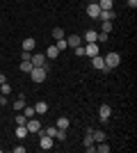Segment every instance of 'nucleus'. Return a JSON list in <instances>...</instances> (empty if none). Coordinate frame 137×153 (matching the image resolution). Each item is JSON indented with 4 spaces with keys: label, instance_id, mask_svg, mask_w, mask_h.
<instances>
[{
    "label": "nucleus",
    "instance_id": "nucleus-1",
    "mask_svg": "<svg viewBox=\"0 0 137 153\" xmlns=\"http://www.w3.org/2000/svg\"><path fill=\"white\" fill-rule=\"evenodd\" d=\"M103 59H105V71H103V73H110L112 69H117L119 64H121V55H119V53H114V51H112L110 55H105Z\"/></svg>",
    "mask_w": 137,
    "mask_h": 153
},
{
    "label": "nucleus",
    "instance_id": "nucleus-2",
    "mask_svg": "<svg viewBox=\"0 0 137 153\" xmlns=\"http://www.w3.org/2000/svg\"><path fill=\"white\" fill-rule=\"evenodd\" d=\"M46 76H48V71H46L44 66H34V69L30 71V78H32V82H37V85H39V82H44V80H46Z\"/></svg>",
    "mask_w": 137,
    "mask_h": 153
},
{
    "label": "nucleus",
    "instance_id": "nucleus-3",
    "mask_svg": "<svg viewBox=\"0 0 137 153\" xmlns=\"http://www.w3.org/2000/svg\"><path fill=\"white\" fill-rule=\"evenodd\" d=\"M98 117H101V123H107L112 117V108L107 105V103H103L101 108H98Z\"/></svg>",
    "mask_w": 137,
    "mask_h": 153
},
{
    "label": "nucleus",
    "instance_id": "nucleus-4",
    "mask_svg": "<svg viewBox=\"0 0 137 153\" xmlns=\"http://www.w3.org/2000/svg\"><path fill=\"white\" fill-rule=\"evenodd\" d=\"M25 128H27V133H39L41 123H39V119H34V117H32V119H27V121H25Z\"/></svg>",
    "mask_w": 137,
    "mask_h": 153
},
{
    "label": "nucleus",
    "instance_id": "nucleus-5",
    "mask_svg": "<svg viewBox=\"0 0 137 153\" xmlns=\"http://www.w3.org/2000/svg\"><path fill=\"white\" fill-rule=\"evenodd\" d=\"M91 66H94V71H105V59H103V55H94V57H91Z\"/></svg>",
    "mask_w": 137,
    "mask_h": 153
},
{
    "label": "nucleus",
    "instance_id": "nucleus-6",
    "mask_svg": "<svg viewBox=\"0 0 137 153\" xmlns=\"http://www.w3.org/2000/svg\"><path fill=\"white\" fill-rule=\"evenodd\" d=\"M39 146H41V151H50V149H53V137H48V135H39Z\"/></svg>",
    "mask_w": 137,
    "mask_h": 153
},
{
    "label": "nucleus",
    "instance_id": "nucleus-7",
    "mask_svg": "<svg viewBox=\"0 0 137 153\" xmlns=\"http://www.w3.org/2000/svg\"><path fill=\"white\" fill-rule=\"evenodd\" d=\"M64 39H66V48H78V46H82V37H78V34L64 37Z\"/></svg>",
    "mask_w": 137,
    "mask_h": 153
},
{
    "label": "nucleus",
    "instance_id": "nucleus-8",
    "mask_svg": "<svg viewBox=\"0 0 137 153\" xmlns=\"http://www.w3.org/2000/svg\"><path fill=\"white\" fill-rule=\"evenodd\" d=\"M98 14H101L98 2H89V5H87V16H89V19H98Z\"/></svg>",
    "mask_w": 137,
    "mask_h": 153
},
{
    "label": "nucleus",
    "instance_id": "nucleus-9",
    "mask_svg": "<svg viewBox=\"0 0 137 153\" xmlns=\"http://www.w3.org/2000/svg\"><path fill=\"white\" fill-rule=\"evenodd\" d=\"M82 48H85V55H87V57H94V55H101V53H98V41H96V44H85Z\"/></svg>",
    "mask_w": 137,
    "mask_h": 153
},
{
    "label": "nucleus",
    "instance_id": "nucleus-10",
    "mask_svg": "<svg viewBox=\"0 0 137 153\" xmlns=\"http://www.w3.org/2000/svg\"><path fill=\"white\" fill-rule=\"evenodd\" d=\"M96 37H98L96 30H87L85 34H82V41H85V44H96Z\"/></svg>",
    "mask_w": 137,
    "mask_h": 153
},
{
    "label": "nucleus",
    "instance_id": "nucleus-11",
    "mask_svg": "<svg viewBox=\"0 0 137 153\" xmlns=\"http://www.w3.org/2000/svg\"><path fill=\"white\" fill-rule=\"evenodd\" d=\"M34 46H37V39H32V37H25V39H23V51H25V53H32Z\"/></svg>",
    "mask_w": 137,
    "mask_h": 153
},
{
    "label": "nucleus",
    "instance_id": "nucleus-12",
    "mask_svg": "<svg viewBox=\"0 0 137 153\" xmlns=\"http://www.w3.org/2000/svg\"><path fill=\"white\" fill-rule=\"evenodd\" d=\"M30 62H32V66H44V64L48 62V59H46V55H41V53H39V55H34V53H32Z\"/></svg>",
    "mask_w": 137,
    "mask_h": 153
},
{
    "label": "nucleus",
    "instance_id": "nucleus-13",
    "mask_svg": "<svg viewBox=\"0 0 137 153\" xmlns=\"http://www.w3.org/2000/svg\"><path fill=\"white\" fill-rule=\"evenodd\" d=\"M46 59H55V57H59V51H57V46L53 44V46H48V48H46Z\"/></svg>",
    "mask_w": 137,
    "mask_h": 153
},
{
    "label": "nucleus",
    "instance_id": "nucleus-14",
    "mask_svg": "<svg viewBox=\"0 0 137 153\" xmlns=\"http://www.w3.org/2000/svg\"><path fill=\"white\" fill-rule=\"evenodd\" d=\"M34 112H37V114H46V112H48V103H46V101H39L37 105H34Z\"/></svg>",
    "mask_w": 137,
    "mask_h": 153
},
{
    "label": "nucleus",
    "instance_id": "nucleus-15",
    "mask_svg": "<svg viewBox=\"0 0 137 153\" xmlns=\"http://www.w3.org/2000/svg\"><path fill=\"white\" fill-rule=\"evenodd\" d=\"M112 19H114V9H110V12L101 9V14H98V21H112Z\"/></svg>",
    "mask_w": 137,
    "mask_h": 153
},
{
    "label": "nucleus",
    "instance_id": "nucleus-16",
    "mask_svg": "<svg viewBox=\"0 0 137 153\" xmlns=\"http://www.w3.org/2000/svg\"><path fill=\"white\" fill-rule=\"evenodd\" d=\"M98 7L105 9V12H110V9H114V0H98Z\"/></svg>",
    "mask_w": 137,
    "mask_h": 153
},
{
    "label": "nucleus",
    "instance_id": "nucleus-17",
    "mask_svg": "<svg viewBox=\"0 0 137 153\" xmlns=\"http://www.w3.org/2000/svg\"><path fill=\"white\" fill-rule=\"evenodd\" d=\"M32 69H34V66H32L30 59H21V71H23V73H30Z\"/></svg>",
    "mask_w": 137,
    "mask_h": 153
},
{
    "label": "nucleus",
    "instance_id": "nucleus-18",
    "mask_svg": "<svg viewBox=\"0 0 137 153\" xmlns=\"http://www.w3.org/2000/svg\"><path fill=\"white\" fill-rule=\"evenodd\" d=\"M23 108H25V96L21 94L19 98H16V101H14V110H19V112H21V110H23Z\"/></svg>",
    "mask_w": 137,
    "mask_h": 153
},
{
    "label": "nucleus",
    "instance_id": "nucleus-19",
    "mask_svg": "<svg viewBox=\"0 0 137 153\" xmlns=\"http://www.w3.org/2000/svg\"><path fill=\"white\" fill-rule=\"evenodd\" d=\"M21 112H23V114H25V119H32V117L37 114V112H34V105H25V108L21 110Z\"/></svg>",
    "mask_w": 137,
    "mask_h": 153
},
{
    "label": "nucleus",
    "instance_id": "nucleus-20",
    "mask_svg": "<svg viewBox=\"0 0 137 153\" xmlns=\"http://www.w3.org/2000/svg\"><path fill=\"white\" fill-rule=\"evenodd\" d=\"M69 123H71V121H69V117H59L55 126H57V128H62V130H66V128H69Z\"/></svg>",
    "mask_w": 137,
    "mask_h": 153
},
{
    "label": "nucleus",
    "instance_id": "nucleus-21",
    "mask_svg": "<svg viewBox=\"0 0 137 153\" xmlns=\"http://www.w3.org/2000/svg\"><path fill=\"white\" fill-rule=\"evenodd\" d=\"M96 151L98 153H107V151H110V144H107V142H96Z\"/></svg>",
    "mask_w": 137,
    "mask_h": 153
},
{
    "label": "nucleus",
    "instance_id": "nucleus-22",
    "mask_svg": "<svg viewBox=\"0 0 137 153\" xmlns=\"http://www.w3.org/2000/svg\"><path fill=\"white\" fill-rule=\"evenodd\" d=\"M27 135H30V133H27L25 126H19V128H16V137H19V140H25Z\"/></svg>",
    "mask_w": 137,
    "mask_h": 153
},
{
    "label": "nucleus",
    "instance_id": "nucleus-23",
    "mask_svg": "<svg viewBox=\"0 0 137 153\" xmlns=\"http://www.w3.org/2000/svg\"><path fill=\"white\" fill-rule=\"evenodd\" d=\"M91 137H94V142H103L105 140V130H91Z\"/></svg>",
    "mask_w": 137,
    "mask_h": 153
},
{
    "label": "nucleus",
    "instance_id": "nucleus-24",
    "mask_svg": "<svg viewBox=\"0 0 137 153\" xmlns=\"http://www.w3.org/2000/svg\"><path fill=\"white\" fill-rule=\"evenodd\" d=\"M103 25H101V32H105V34H110L112 32V21H101Z\"/></svg>",
    "mask_w": 137,
    "mask_h": 153
},
{
    "label": "nucleus",
    "instance_id": "nucleus-25",
    "mask_svg": "<svg viewBox=\"0 0 137 153\" xmlns=\"http://www.w3.org/2000/svg\"><path fill=\"white\" fill-rule=\"evenodd\" d=\"M53 37H55V39H64L66 34H64V30H62V27H55V30H53Z\"/></svg>",
    "mask_w": 137,
    "mask_h": 153
},
{
    "label": "nucleus",
    "instance_id": "nucleus-26",
    "mask_svg": "<svg viewBox=\"0 0 137 153\" xmlns=\"http://www.w3.org/2000/svg\"><path fill=\"white\" fill-rule=\"evenodd\" d=\"M9 91H12V87H9V82H2V85H0V94H2V96H7V94H9Z\"/></svg>",
    "mask_w": 137,
    "mask_h": 153
},
{
    "label": "nucleus",
    "instance_id": "nucleus-27",
    "mask_svg": "<svg viewBox=\"0 0 137 153\" xmlns=\"http://www.w3.org/2000/svg\"><path fill=\"white\" fill-rule=\"evenodd\" d=\"M25 114H23V112H19V114H16V123H19V126H25Z\"/></svg>",
    "mask_w": 137,
    "mask_h": 153
},
{
    "label": "nucleus",
    "instance_id": "nucleus-28",
    "mask_svg": "<svg viewBox=\"0 0 137 153\" xmlns=\"http://www.w3.org/2000/svg\"><path fill=\"white\" fill-rule=\"evenodd\" d=\"M55 140L64 142V140H66V130H62V128H57V135H55Z\"/></svg>",
    "mask_w": 137,
    "mask_h": 153
},
{
    "label": "nucleus",
    "instance_id": "nucleus-29",
    "mask_svg": "<svg viewBox=\"0 0 137 153\" xmlns=\"http://www.w3.org/2000/svg\"><path fill=\"white\" fill-rule=\"evenodd\" d=\"M55 46H57V51H59V53L66 51V39H57V44H55Z\"/></svg>",
    "mask_w": 137,
    "mask_h": 153
},
{
    "label": "nucleus",
    "instance_id": "nucleus-30",
    "mask_svg": "<svg viewBox=\"0 0 137 153\" xmlns=\"http://www.w3.org/2000/svg\"><path fill=\"white\" fill-rule=\"evenodd\" d=\"M107 39H110V34H105V32H98L96 41H101V44H103V41H107Z\"/></svg>",
    "mask_w": 137,
    "mask_h": 153
},
{
    "label": "nucleus",
    "instance_id": "nucleus-31",
    "mask_svg": "<svg viewBox=\"0 0 137 153\" xmlns=\"http://www.w3.org/2000/svg\"><path fill=\"white\" fill-rule=\"evenodd\" d=\"M73 51H76V55H78V57H85V48H82V46H78V48H73Z\"/></svg>",
    "mask_w": 137,
    "mask_h": 153
},
{
    "label": "nucleus",
    "instance_id": "nucleus-32",
    "mask_svg": "<svg viewBox=\"0 0 137 153\" xmlns=\"http://www.w3.org/2000/svg\"><path fill=\"white\" fill-rule=\"evenodd\" d=\"M126 5L130 7V9H135V7H137V0H126Z\"/></svg>",
    "mask_w": 137,
    "mask_h": 153
},
{
    "label": "nucleus",
    "instance_id": "nucleus-33",
    "mask_svg": "<svg viewBox=\"0 0 137 153\" xmlns=\"http://www.w3.org/2000/svg\"><path fill=\"white\" fill-rule=\"evenodd\" d=\"M14 153H25V146H14Z\"/></svg>",
    "mask_w": 137,
    "mask_h": 153
},
{
    "label": "nucleus",
    "instance_id": "nucleus-34",
    "mask_svg": "<svg viewBox=\"0 0 137 153\" xmlns=\"http://www.w3.org/2000/svg\"><path fill=\"white\" fill-rule=\"evenodd\" d=\"M2 82H7V78H5V73H0V85Z\"/></svg>",
    "mask_w": 137,
    "mask_h": 153
},
{
    "label": "nucleus",
    "instance_id": "nucleus-35",
    "mask_svg": "<svg viewBox=\"0 0 137 153\" xmlns=\"http://www.w3.org/2000/svg\"><path fill=\"white\" fill-rule=\"evenodd\" d=\"M0 110H2V103H0Z\"/></svg>",
    "mask_w": 137,
    "mask_h": 153
},
{
    "label": "nucleus",
    "instance_id": "nucleus-36",
    "mask_svg": "<svg viewBox=\"0 0 137 153\" xmlns=\"http://www.w3.org/2000/svg\"><path fill=\"white\" fill-rule=\"evenodd\" d=\"M91 2H98V0H91Z\"/></svg>",
    "mask_w": 137,
    "mask_h": 153
}]
</instances>
